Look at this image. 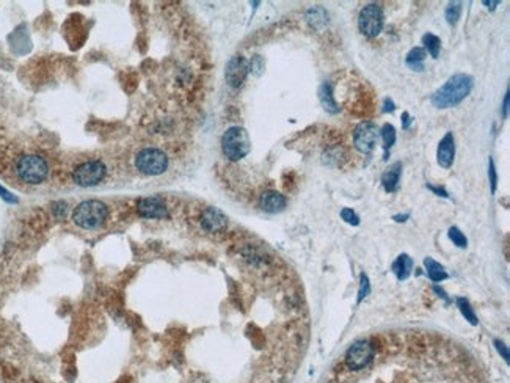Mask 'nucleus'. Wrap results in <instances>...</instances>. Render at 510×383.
Wrapping results in <instances>:
<instances>
[{
	"label": "nucleus",
	"mask_w": 510,
	"mask_h": 383,
	"mask_svg": "<svg viewBox=\"0 0 510 383\" xmlns=\"http://www.w3.org/2000/svg\"><path fill=\"white\" fill-rule=\"evenodd\" d=\"M473 90V77L468 74H455L432 95V104L438 109H450L459 105Z\"/></svg>",
	"instance_id": "1"
},
{
	"label": "nucleus",
	"mask_w": 510,
	"mask_h": 383,
	"mask_svg": "<svg viewBox=\"0 0 510 383\" xmlns=\"http://www.w3.org/2000/svg\"><path fill=\"white\" fill-rule=\"evenodd\" d=\"M408 214H399V215H394V220L396 222H405L408 219Z\"/></svg>",
	"instance_id": "37"
},
{
	"label": "nucleus",
	"mask_w": 510,
	"mask_h": 383,
	"mask_svg": "<svg viewBox=\"0 0 510 383\" xmlns=\"http://www.w3.org/2000/svg\"><path fill=\"white\" fill-rule=\"evenodd\" d=\"M454 157H455V140L452 132H448L438 143L436 161H438L443 168H450L454 163Z\"/></svg>",
	"instance_id": "13"
},
{
	"label": "nucleus",
	"mask_w": 510,
	"mask_h": 383,
	"mask_svg": "<svg viewBox=\"0 0 510 383\" xmlns=\"http://www.w3.org/2000/svg\"><path fill=\"white\" fill-rule=\"evenodd\" d=\"M341 219L346 223H349V224H354V227H358V224H360V217L356 215L354 210L349 209V208H344L341 210Z\"/></svg>",
	"instance_id": "26"
},
{
	"label": "nucleus",
	"mask_w": 510,
	"mask_h": 383,
	"mask_svg": "<svg viewBox=\"0 0 510 383\" xmlns=\"http://www.w3.org/2000/svg\"><path fill=\"white\" fill-rule=\"evenodd\" d=\"M422 43L424 46H426V49L430 55H432L434 58H436L440 55V49H441V41L438 36L432 35V33H427V35H424L422 38Z\"/></svg>",
	"instance_id": "22"
},
{
	"label": "nucleus",
	"mask_w": 510,
	"mask_h": 383,
	"mask_svg": "<svg viewBox=\"0 0 510 383\" xmlns=\"http://www.w3.org/2000/svg\"><path fill=\"white\" fill-rule=\"evenodd\" d=\"M413 270V260L408 255H401L393 264V272L397 280H407Z\"/></svg>",
	"instance_id": "17"
},
{
	"label": "nucleus",
	"mask_w": 510,
	"mask_h": 383,
	"mask_svg": "<svg viewBox=\"0 0 510 383\" xmlns=\"http://www.w3.org/2000/svg\"><path fill=\"white\" fill-rule=\"evenodd\" d=\"M137 213L143 219H156L161 220L168 217V208L167 204L163 203L162 198L159 196H147L140 198L137 201Z\"/></svg>",
	"instance_id": "10"
},
{
	"label": "nucleus",
	"mask_w": 510,
	"mask_h": 383,
	"mask_svg": "<svg viewBox=\"0 0 510 383\" xmlns=\"http://www.w3.org/2000/svg\"><path fill=\"white\" fill-rule=\"evenodd\" d=\"M488 177H490V186H492V192H495L496 184H498V175H496L493 159L488 161Z\"/></svg>",
	"instance_id": "28"
},
{
	"label": "nucleus",
	"mask_w": 510,
	"mask_h": 383,
	"mask_svg": "<svg viewBox=\"0 0 510 383\" xmlns=\"http://www.w3.org/2000/svg\"><path fill=\"white\" fill-rule=\"evenodd\" d=\"M380 130L373 121H363L354 130V145L360 153L368 154L379 142Z\"/></svg>",
	"instance_id": "9"
},
{
	"label": "nucleus",
	"mask_w": 510,
	"mask_h": 383,
	"mask_svg": "<svg viewBox=\"0 0 510 383\" xmlns=\"http://www.w3.org/2000/svg\"><path fill=\"white\" fill-rule=\"evenodd\" d=\"M449 239L454 242V246H457L459 248H467L468 246V241L465 234L462 233V231L457 228V227H452L449 229Z\"/></svg>",
	"instance_id": "25"
},
{
	"label": "nucleus",
	"mask_w": 510,
	"mask_h": 383,
	"mask_svg": "<svg viewBox=\"0 0 510 383\" xmlns=\"http://www.w3.org/2000/svg\"><path fill=\"white\" fill-rule=\"evenodd\" d=\"M383 22H385V19H383V10L380 5L369 4L360 11L358 27L363 35L369 38L377 36L383 29Z\"/></svg>",
	"instance_id": "8"
},
{
	"label": "nucleus",
	"mask_w": 510,
	"mask_h": 383,
	"mask_svg": "<svg viewBox=\"0 0 510 383\" xmlns=\"http://www.w3.org/2000/svg\"><path fill=\"white\" fill-rule=\"evenodd\" d=\"M495 347H496V351L499 352V355L502 356V358H504L509 363V349H507V346L504 344V342L499 341V340H495Z\"/></svg>",
	"instance_id": "29"
},
{
	"label": "nucleus",
	"mask_w": 510,
	"mask_h": 383,
	"mask_svg": "<svg viewBox=\"0 0 510 383\" xmlns=\"http://www.w3.org/2000/svg\"><path fill=\"white\" fill-rule=\"evenodd\" d=\"M401 175H402V163L401 162L393 163L385 171V173H383L382 186H383V189L388 192V194H393V192H396L397 187H399Z\"/></svg>",
	"instance_id": "15"
},
{
	"label": "nucleus",
	"mask_w": 510,
	"mask_h": 383,
	"mask_svg": "<svg viewBox=\"0 0 510 383\" xmlns=\"http://www.w3.org/2000/svg\"><path fill=\"white\" fill-rule=\"evenodd\" d=\"M375 355V347L373 342L368 340H361L354 342L352 346L347 349L344 361L350 371H361L366 368L370 361H373Z\"/></svg>",
	"instance_id": "7"
},
{
	"label": "nucleus",
	"mask_w": 510,
	"mask_h": 383,
	"mask_svg": "<svg viewBox=\"0 0 510 383\" xmlns=\"http://www.w3.org/2000/svg\"><path fill=\"white\" fill-rule=\"evenodd\" d=\"M509 101H510V96H509V90H507L506 96H504V104H502V118H507V115H509Z\"/></svg>",
	"instance_id": "35"
},
{
	"label": "nucleus",
	"mask_w": 510,
	"mask_h": 383,
	"mask_svg": "<svg viewBox=\"0 0 510 383\" xmlns=\"http://www.w3.org/2000/svg\"><path fill=\"white\" fill-rule=\"evenodd\" d=\"M107 167L101 161H88L81 163L72 173V180L81 187H95L104 181Z\"/></svg>",
	"instance_id": "6"
},
{
	"label": "nucleus",
	"mask_w": 510,
	"mask_h": 383,
	"mask_svg": "<svg viewBox=\"0 0 510 383\" xmlns=\"http://www.w3.org/2000/svg\"><path fill=\"white\" fill-rule=\"evenodd\" d=\"M286 204H288V201H286V198H284V195L278 194V192H275V190L264 192L260 198L261 209L264 210V213H269V214L281 213V210H284V208H286Z\"/></svg>",
	"instance_id": "14"
},
{
	"label": "nucleus",
	"mask_w": 510,
	"mask_h": 383,
	"mask_svg": "<svg viewBox=\"0 0 510 383\" xmlns=\"http://www.w3.org/2000/svg\"><path fill=\"white\" fill-rule=\"evenodd\" d=\"M369 293H370V283H369V278H368V275H361V278H360V289H358V303L363 300V299H366V297L369 295Z\"/></svg>",
	"instance_id": "27"
},
{
	"label": "nucleus",
	"mask_w": 510,
	"mask_h": 383,
	"mask_svg": "<svg viewBox=\"0 0 510 383\" xmlns=\"http://www.w3.org/2000/svg\"><path fill=\"white\" fill-rule=\"evenodd\" d=\"M427 52L422 48H413L408 52L407 55V65L415 71H422L424 69V58H426Z\"/></svg>",
	"instance_id": "20"
},
{
	"label": "nucleus",
	"mask_w": 510,
	"mask_h": 383,
	"mask_svg": "<svg viewBox=\"0 0 510 383\" xmlns=\"http://www.w3.org/2000/svg\"><path fill=\"white\" fill-rule=\"evenodd\" d=\"M457 307H459L460 313L463 314V318H465L471 325H478L479 321H478V316H476L474 309L471 308V305H469V302L467 299H457Z\"/></svg>",
	"instance_id": "23"
},
{
	"label": "nucleus",
	"mask_w": 510,
	"mask_h": 383,
	"mask_svg": "<svg viewBox=\"0 0 510 383\" xmlns=\"http://www.w3.org/2000/svg\"><path fill=\"white\" fill-rule=\"evenodd\" d=\"M380 134H382V138H383V149H385V157H383V159L387 161L388 159V149L396 143V129H394L393 124L387 123L385 126L382 128Z\"/></svg>",
	"instance_id": "21"
},
{
	"label": "nucleus",
	"mask_w": 510,
	"mask_h": 383,
	"mask_svg": "<svg viewBox=\"0 0 510 383\" xmlns=\"http://www.w3.org/2000/svg\"><path fill=\"white\" fill-rule=\"evenodd\" d=\"M248 71L250 63L247 62V58H243L242 55H236L231 58L227 65V71H224V77H227L229 87L239 88L245 82V79H247Z\"/></svg>",
	"instance_id": "11"
},
{
	"label": "nucleus",
	"mask_w": 510,
	"mask_h": 383,
	"mask_svg": "<svg viewBox=\"0 0 510 383\" xmlns=\"http://www.w3.org/2000/svg\"><path fill=\"white\" fill-rule=\"evenodd\" d=\"M483 5L488 6L490 10H495L496 5H499V2H488V0H483Z\"/></svg>",
	"instance_id": "38"
},
{
	"label": "nucleus",
	"mask_w": 510,
	"mask_h": 383,
	"mask_svg": "<svg viewBox=\"0 0 510 383\" xmlns=\"http://www.w3.org/2000/svg\"><path fill=\"white\" fill-rule=\"evenodd\" d=\"M200 223L206 233H223L228 228V217L220 209L206 208L201 213Z\"/></svg>",
	"instance_id": "12"
},
{
	"label": "nucleus",
	"mask_w": 510,
	"mask_h": 383,
	"mask_svg": "<svg viewBox=\"0 0 510 383\" xmlns=\"http://www.w3.org/2000/svg\"><path fill=\"white\" fill-rule=\"evenodd\" d=\"M319 99H321L322 107L327 112H330V114H337V112H340V107H337L335 96H333V87H331L330 82H323L321 85Z\"/></svg>",
	"instance_id": "16"
},
{
	"label": "nucleus",
	"mask_w": 510,
	"mask_h": 383,
	"mask_svg": "<svg viewBox=\"0 0 510 383\" xmlns=\"http://www.w3.org/2000/svg\"><path fill=\"white\" fill-rule=\"evenodd\" d=\"M307 19H308L311 27L316 29V30H321L327 25L328 15H327L326 10L321 8V6H313V8L308 10Z\"/></svg>",
	"instance_id": "18"
},
{
	"label": "nucleus",
	"mask_w": 510,
	"mask_h": 383,
	"mask_svg": "<svg viewBox=\"0 0 510 383\" xmlns=\"http://www.w3.org/2000/svg\"><path fill=\"white\" fill-rule=\"evenodd\" d=\"M460 15H462V2H450L445 11L446 21L450 25H455L457 21L460 19Z\"/></svg>",
	"instance_id": "24"
},
{
	"label": "nucleus",
	"mask_w": 510,
	"mask_h": 383,
	"mask_svg": "<svg viewBox=\"0 0 510 383\" xmlns=\"http://www.w3.org/2000/svg\"><path fill=\"white\" fill-rule=\"evenodd\" d=\"M410 124H412V116H410L408 112H403V114H402V129H408Z\"/></svg>",
	"instance_id": "34"
},
{
	"label": "nucleus",
	"mask_w": 510,
	"mask_h": 383,
	"mask_svg": "<svg viewBox=\"0 0 510 383\" xmlns=\"http://www.w3.org/2000/svg\"><path fill=\"white\" fill-rule=\"evenodd\" d=\"M16 175L19 180L30 186H38L49 175V165L41 156L25 154L16 162Z\"/></svg>",
	"instance_id": "3"
},
{
	"label": "nucleus",
	"mask_w": 510,
	"mask_h": 383,
	"mask_svg": "<svg viewBox=\"0 0 510 383\" xmlns=\"http://www.w3.org/2000/svg\"><path fill=\"white\" fill-rule=\"evenodd\" d=\"M168 156L159 148H145L135 157V167L142 175L159 176L168 168Z\"/></svg>",
	"instance_id": "5"
},
{
	"label": "nucleus",
	"mask_w": 510,
	"mask_h": 383,
	"mask_svg": "<svg viewBox=\"0 0 510 383\" xmlns=\"http://www.w3.org/2000/svg\"><path fill=\"white\" fill-rule=\"evenodd\" d=\"M394 109H396V105L393 102V99L387 98L385 101H383V112H385V114H387V112H394Z\"/></svg>",
	"instance_id": "33"
},
{
	"label": "nucleus",
	"mask_w": 510,
	"mask_h": 383,
	"mask_svg": "<svg viewBox=\"0 0 510 383\" xmlns=\"http://www.w3.org/2000/svg\"><path fill=\"white\" fill-rule=\"evenodd\" d=\"M434 290H435V293H436V294H438L440 297H443V299H445L446 302H449V299H448V295L445 294V290H443V289H440L438 286H435V288H434Z\"/></svg>",
	"instance_id": "36"
},
{
	"label": "nucleus",
	"mask_w": 510,
	"mask_h": 383,
	"mask_svg": "<svg viewBox=\"0 0 510 383\" xmlns=\"http://www.w3.org/2000/svg\"><path fill=\"white\" fill-rule=\"evenodd\" d=\"M55 215L58 217V219H65V215H66V213H68V209H66V204L65 203H57L55 204Z\"/></svg>",
	"instance_id": "31"
},
{
	"label": "nucleus",
	"mask_w": 510,
	"mask_h": 383,
	"mask_svg": "<svg viewBox=\"0 0 510 383\" xmlns=\"http://www.w3.org/2000/svg\"><path fill=\"white\" fill-rule=\"evenodd\" d=\"M0 198L5 200L6 203H18V198L11 194V192L6 190L5 187L0 186Z\"/></svg>",
	"instance_id": "30"
},
{
	"label": "nucleus",
	"mask_w": 510,
	"mask_h": 383,
	"mask_svg": "<svg viewBox=\"0 0 510 383\" xmlns=\"http://www.w3.org/2000/svg\"><path fill=\"white\" fill-rule=\"evenodd\" d=\"M222 149L229 161L237 162L243 159L251 149L248 132L241 126L229 128L222 137Z\"/></svg>",
	"instance_id": "4"
},
{
	"label": "nucleus",
	"mask_w": 510,
	"mask_h": 383,
	"mask_svg": "<svg viewBox=\"0 0 510 383\" xmlns=\"http://www.w3.org/2000/svg\"><path fill=\"white\" fill-rule=\"evenodd\" d=\"M424 266H426L427 276L434 283H440V281L448 278V274H446L445 267H443L440 262L434 261L432 257H426V260H424Z\"/></svg>",
	"instance_id": "19"
},
{
	"label": "nucleus",
	"mask_w": 510,
	"mask_h": 383,
	"mask_svg": "<svg viewBox=\"0 0 510 383\" xmlns=\"http://www.w3.org/2000/svg\"><path fill=\"white\" fill-rule=\"evenodd\" d=\"M427 189H429V190H432L435 195L443 196V198H449L448 192H446L445 189H443V187H436V186H432V184H427Z\"/></svg>",
	"instance_id": "32"
},
{
	"label": "nucleus",
	"mask_w": 510,
	"mask_h": 383,
	"mask_svg": "<svg viewBox=\"0 0 510 383\" xmlns=\"http://www.w3.org/2000/svg\"><path fill=\"white\" fill-rule=\"evenodd\" d=\"M109 208L107 204L99 200H87L79 203L74 213H72V222L79 228L83 229H96L107 220Z\"/></svg>",
	"instance_id": "2"
}]
</instances>
